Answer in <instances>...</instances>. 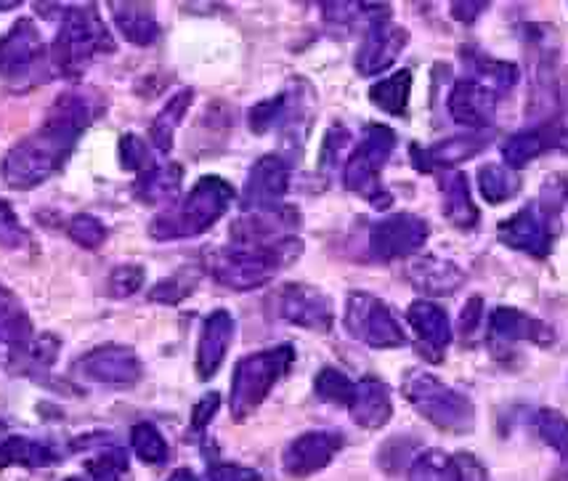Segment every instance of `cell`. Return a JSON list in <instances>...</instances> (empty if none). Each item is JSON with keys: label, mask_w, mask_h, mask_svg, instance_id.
I'll list each match as a JSON object with an SVG mask.
<instances>
[{"label": "cell", "mask_w": 568, "mask_h": 481, "mask_svg": "<svg viewBox=\"0 0 568 481\" xmlns=\"http://www.w3.org/2000/svg\"><path fill=\"white\" fill-rule=\"evenodd\" d=\"M99 112V99H88L83 91L62 93L53 101L43 128L6 152L3 166H0L6 184L11 189H36L53 173L62 171L80 133L97 120Z\"/></svg>", "instance_id": "cell-1"}, {"label": "cell", "mask_w": 568, "mask_h": 481, "mask_svg": "<svg viewBox=\"0 0 568 481\" xmlns=\"http://www.w3.org/2000/svg\"><path fill=\"white\" fill-rule=\"evenodd\" d=\"M236 198L234 187L221 176H202L192 192L181 202H173L149 223L152 240H189L205 234L213 223H219Z\"/></svg>", "instance_id": "cell-2"}, {"label": "cell", "mask_w": 568, "mask_h": 481, "mask_svg": "<svg viewBox=\"0 0 568 481\" xmlns=\"http://www.w3.org/2000/svg\"><path fill=\"white\" fill-rule=\"evenodd\" d=\"M303 253V242L297 237L276 242V245H234L211 250L205 255L207 272L213 280L229 290H255L272 282L287 263Z\"/></svg>", "instance_id": "cell-3"}, {"label": "cell", "mask_w": 568, "mask_h": 481, "mask_svg": "<svg viewBox=\"0 0 568 481\" xmlns=\"http://www.w3.org/2000/svg\"><path fill=\"white\" fill-rule=\"evenodd\" d=\"M114 38L97 6H70L53 40V64L67 78H80L99 53H112Z\"/></svg>", "instance_id": "cell-4"}, {"label": "cell", "mask_w": 568, "mask_h": 481, "mask_svg": "<svg viewBox=\"0 0 568 481\" xmlns=\"http://www.w3.org/2000/svg\"><path fill=\"white\" fill-rule=\"evenodd\" d=\"M295 362V349L290 343L274 345V349L255 351V354L242 357L234 368L232 378V399L229 410L236 423L247 420L255 410L266 402L276 383L287 375Z\"/></svg>", "instance_id": "cell-5"}, {"label": "cell", "mask_w": 568, "mask_h": 481, "mask_svg": "<svg viewBox=\"0 0 568 481\" xmlns=\"http://www.w3.org/2000/svg\"><path fill=\"white\" fill-rule=\"evenodd\" d=\"M404 397L428 423L449 433H468L476 425V408L465 394L449 389L430 372H409L402 383Z\"/></svg>", "instance_id": "cell-6"}, {"label": "cell", "mask_w": 568, "mask_h": 481, "mask_svg": "<svg viewBox=\"0 0 568 481\" xmlns=\"http://www.w3.org/2000/svg\"><path fill=\"white\" fill-rule=\"evenodd\" d=\"M394 149L396 133L388 126H367L364 128L362 141H358L351 158L346 160V171H343V184H346V189L362 194L377 210H385L394 202L390 192H385L381 184V173L385 162L394 154Z\"/></svg>", "instance_id": "cell-7"}, {"label": "cell", "mask_w": 568, "mask_h": 481, "mask_svg": "<svg viewBox=\"0 0 568 481\" xmlns=\"http://www.w3.org/2000/svg\"><path fill=\"white\" fill-rule=\"evenodd\" d=\"M346 330L351 338L372 345V349H398L407 343L402 324L394 317L388 303L377 295L354 290L346 301Z\"/></svg>", "instance_id": "cell-8"}, {"label": "cell", "mask_w": 568, "mask_h": 481, "mask_svg": "<svg viewBox=\"0 0 568 481\" xmlns=\"http://www.w3.org/2000/svg\"><path fill=\"white\" fill-rule=\"evenodd\" d=\"M428 221L415 213H394L377 221L369 232V253L377 261H396L417 253L428 242Z\"/></svg>", "instance_id": "cell-9"}, {"label": "cell", "mask_w": 568, "mask_h": 481, "mask_svg": "<svg viewBox=\"0 0 568 481\" xmlns=\"http://www.w3.org/2000/svg\"><path fill=\"white\" fill-rule=\"evenodd\" d=\"M552 221H556V216L539 208V202H529L524 210L499 223V242L513 250H524L534 259H547L552 250V240H556Z\"/></svg>", "instance_id": "cell-10"}, {"label": "cell", "mask_w": 568, "mask_h": 481, "mask_svg": "<svg viewBox=\"0 0 568 481\" xmlns=\"http://www.w3.org/2000/svg\"><path fill=\"white\" fill-rule=\"evenodd\" d=\"M276 309H280L282 320L297 324V328L314 330V333H329L335 324L333 298L303 282L284 284L280 298H276Z\"/></svg>", "instance_id": "cell-11"}, {"label": "cell", "mask_w": 568, "mask_h": 481, "mask_svg": "<svg viewBox=\"0 0 568 481\" xmlns=\"http://www.w3.org/2000/svg\"><path fill=\"white\" fill-rule=\"evenodd\" d=\"M287 189L290 162L280 158V154H263L247 173L245 192H242V208H245L247 213L282 208Z\"/></svg>", "instance_id": "cell-12"}, {"label": "cell", "mask_w": 568, "mask_h": 481, "mask_svg": "<svg viewBox=\"0 0 568 481\" xmlns=\"http://www.w3.org/2000/svg\"><path fill=\"white\" fill-rule=\"evenodd\" d=\"M74 372L93 383L133 385L141 378V362L136 351L128 349V345L106 343L88 351L83 359H78Z\"/></svg>", "instance_id": "cell-13"}, {"label": "cell", "mask_w": 568, "mask_h": 481, "mask_svg": "<svg viewBox=\"0 0 568 481\" xmlns=\"http://www.w3.org/2000/svg\"><path fill=\"white\" fill-rule=\"evenodd\" d=\"M409 32L388 19H377L364 30L362 46L356 51V70L364 78H375L396 62L398 53L407 49Z\"/></svg>", "instance_id": "cell-14"}, {"label": "cell", "mask_w": 568, "mask_h": 481, "mask_svg": "<svg viewBox=\"0 0 568 481\" xmlns=\"http://www.w3.org/2000/svg\"><path fill=\"white\" fill-rule=\"evenodd\" d=\"M343 433L337 431H308L293 439L284 450V471L293 479H306L311 473H320L333 463V458L343 450Z\"/></svg>", "instance_id": "cell-15"}, {"label": "cell", "mask_w": 568, "mask_h": 481, "mask_svg": "<svg viewBox=\"0 0 568 481\" xmlns=\"http://www.w3.org/2000/svg\"><path fill=\"white\" fill-rule=\"evenodd\" d=\"M520 341L547 345L556 341V333H552L550 324L526 314V311L499 307L489 320V349L495 351L497 357H503L507 354L510 345H516Z\"/></svg>", "instance_id": "cell-16"}, {"label": "cell", "mask_w": 568, "mask_h": 481, "mask_svg": "<svg viewBox=\"0 0 568 481\" xmlns=\"http://www.w3.org/2000/svg\"><path fill=\"white\" fill-rule=\"evenodd\" d=\"M297 223H301V213L290 206L247 213L232 223V240L234 245H276L295 237Z\"/></svg>", "instance_id": "cell-17"}, {"label": "cell", "mask_w": 568, "mask_h": 481, "mask_svg": "<svg viewBox=\"0 0 568 481\" xmlns=\"http://www.w3.org/2000/svg\"><path fill=\"white\" fill-rule=\"evenodd\" d=\"M45 57L43 38L30 19H19L17 24L0 38V74L3 78H22Z\"/></svg>", "instance_id": "cell-18"}, {"label": "cell", "mask_w": 568, "mask_h": 481, "mask_svg": "<svg viewBox=\"0 0 568 481\" xmlns=\"http://www.w3.org/2000/svg\"><path fill=\"white\" fill-rule=\"evenodd\" d=\"M446 104H449V114L455 123L481 131V128L495 123L499 97L478 80H459V83L452 86Z\"/></svg>", "instance_id": "cell-19"}, {"label": "cell", "mask_w": 568, "mask_h": 481, "mask_svg": "<svg viewBox=\"0 0 568 481\" xmlns=\"http://www.w3.org/2000/svg\"><path fill=\"white\" fill-rule=\"evenodd\" d=\"M550 149H564V152H568V128L558 123H542L537 128H529V131H520L505 141L503 158L507 168L518 171V168L529 166L531 160L550 152Z\"/></svg>", "instance_id": "cell-20"}, {"label": "cell", "mask_w": 568, "mask_h": 481, "mask_svg": "<svg viewBox=\"0 0 568 481\" xmlns=\"http://www.w3.org/2000/svg\"><path fill=\"white\" fill-rule=\"evenodd\" d=\"M489 139L481 137V133H468V137H455V139H444L433 147H417L412 144L409 154H412V166L423 173H436V171H446V168L457 166V162H465L470 158H476L478 152H484Z\"/></svg>", "instance_id": "cell-21"}, {"label": "cell", "mask_w": 568, "mask_h": 481, "mask_svg": "<svg viewBox=\"0 0 568 481\" xmlns=\"http://www.w3.org/2000/svg\"><path fill=\"white\" fill-rule=\"evenodd\" d=\"M234 317L226 309H215L202 324L197 345V375L200 381H211L226 359L229 345L234 341Z\"/></svg>", "instance_id": "cell-22"}, {"label": "cell", "mask_w": 568, "mask_h": 481, "mask_svg": "<svg viewBox=\"0 0 568 481\" xmlns=\"http://www.w3.org/2000/svg\"><path fill=\"white\" fill-rule=\"evenodd\" d=\"M407 320L420 338V351L430 362H442L446 345L452 343V324L442 307L430 301H415L407 311Z\"/></svg>", "instance_id": "cell-23"}, {"label": "cell", "mask_w": 568, "mask_h": 481, "mask_svg": "<svg viewBox=\"0 0 568 481\" xmlns=\"http://www.w3.org/2000/svg\"><path fill=\"white\" fill-rule=\"evenodd\" d=\"M348 412L351 418H354V423L362 425V429H383L390 420V415H394L390 389L375 375L362 378L354 389V399H351Z\"/></svg>", "instance_id": "cell-24"}, {"label": "cell", "mask_w": 568, "mask_h": 481, "mask_svg": "<svg viewBox=\"0 0 568 481\" xmlns=\"http://www.w3.org/2000/svg\"><path fill=\"white\" fill-rule=\"evenodd\" d=\"M409 282L415 284L420 293L428 295H452L465 284V272L457 267V263L438 259V255H425V259H417L407 269Z\"/></svg>", "instance_id": "cell-25"}, {"label": "cell", "mask_w": 568, "mask_h": 481, "mask_svg": "<svg viewBox=\"0 0 568 481\" xmlns=\"http://www.w3.org/2000/svg\"><path fill=\"white\" fill-rule=\"evenodd\" d=\"M444 198V216L455 223L457 229H473L481 221V210L473 206L468 176L463 171H444L438 179Z\"/></svg>", "instance_id": "cell-26"}, {"label": "cell", "mask_w": 568, "mask_h": 481, "mask_svg": "<svg viewBox=\"0 0 568 481\" xmlns=\"http://www.w3.org/2000/svg\"><path fill=\"white\" fill-rule=\"evenodd\" d=\"M181 181H184V168L179 162H168V166H152L149 171L139 176L133 194L144 206H173L181 192Z\"/></svg>", "instance_id": "cell-27"}, {"label": "cell", "mask_w": 568, "mask_h": 481, "mask_svg": "<svg viewBox=\"0 0 568 481\" xmlns=\"http://www.w3.org/2000/svg\"><path fill=\"white\" fill-rule=\"evenodd\" d=\"M59 463L57 450L51 444L38 442L30 437H9L0 442V469L9 465H22V469H45V465Z\"/></svg>", "instance_id": "cell-28"}, {"label": "cell", "mask_w": 568, "mask_h": 481, "mask_svg": "<svg viewBox=\"0 0 568 481\" xmlns=\"http://www.w3.org/2000/svg\"><path fill=\"white\" fill-rule=\"evenodd\" d=\"M114 24L133 46H152L160 38V24L149 6L141 3H112Z\"/></svg>", "instance_id": "cell-29"}, {"label": "cell", "mask_w": 568, "mask_h": 481, "mask_svg": "<svg viewBox=\"0 0 568 481\" xmlns=\"http://www.w3.org/2000/svg\"><path fill=\"white\" fill-rule=\"evenodd\" d=\"M192 101H194V91L192 88H184V91L175 93V97L158 112L152 128H149V141H152V147L158 149L160 154H168L173 149L175 131H179L181 120L186 118Z\"/></svg>", "instance_id": "cell-30"}, {"label": "cell", "mask_w": 568, "mask_h": 481, "mask_svg": "<svg viewBox=\"0 0 568 481\" xmlns=\"http://www.w3.org/2000/svg\"><path fill=\"white\" fill-rule=\"evenodd\" d=\"M409 93H412V72L398 70L390 78L377 80L375 86L369 88L372 104L381 107L383 112L394 114V118H404L409 107Z\"/></svg>", "instance_id": "cell-31"}, {"label": "cell", "mask_w": 568, "mask_h": 481, "mask_svg": "<svg viewBox=\"0 0 568 481\" xmlns=\"http://www.w3.org/2000/svg\"><path fill=\"white\" fill-rule=\"evenodd\" d=\"M478 189H481V198L489 206H499V202L513 200L520 192V176L507 168L505 162H486L478 171Z\"/></svg>", "instance_id": "cell-32"}, {"label": "cell", "mask_w": 568, "mask_h": 481, "mask_svg": "<svg viewBox=\"0 0 568 481\" xmlns=\"http://www.w3.org/2000/svg\"><path fill=\"white\" fill-rule=\"evenodd\" d=\"M0 335H3V341L11 349H17V345H22L32 338L30 317L24 314L17 295L9 288H3V284H0Z\"/></svg>", "instance_id": "cell-33"}, {"label": "cell", "mask_w": 568, "mask_h": 481, "mask_svg": "<svg viewBox=\"0 0 568 481\" xmlns=\"http://www.w3.org/2000/svg\"><path fill=\"white\" fill-rule=\"evenodd\" d=\"M409 481H463V469L444 450H425L412 460Z\"/></svg>", "instance_id": "cell-34"}, {"label": "cell", "mask_w": 568, "mask_h": 481, "mask_svg": "<svg viewBox=\"0 0 568 481\" xmlns=\"http://www.w3.org/2000/svg\"><path fill=\"white\" fill-rule=\"evenodd\" d=\"M470 67H473V72H476L478 83L491 88L497 97H499V93H507L510 88H516L518 78H520L516 64L497 62V59L484 57V53H476V57H470Z\"/></svg>", "instance_id": "cell-35"}, {"label": "cell", "mask_w": 568, "mask_h": 481, "mask_svg": "<svg viewBox=\"0 0 568 481\" xmlns=\"http://www.w3.org/2000/svg\"><path fill=\"white\" fill-rule=\"evenodd\" d=\"M85 471L93 481H131L128 469V452L123 447H106L104 452L85 460Z\"/></svg>", "instance_id": "cell-36"}, {"label": "cell", "mask_w": 568, "mask_h": 481, "mask_svg": "<svg viewBox=\"0 0 568 481\" xmlns=\"http://www.w3.org/2000/svg\"><path fill=\"white\" fill-rule=\"evenodd\" d=\"M131 447H133V452H136V455L149 465L165 463L168 455H171V450H168V442L162 439L158 425H152V423H136V425H133Z\"/></svg>", "instance_id": "cell-37"}, {"label": "cell", "mask_w": 568, "mask_h": 481, "mask_svg": "<svg viewBox=\"0 0 568 481\" xmlns=\"http://www.w3.org/2000/svg\"><path fill=\"white\" fill-rule=\"evenodd\" d=\"M354 389L356 383L351 381L346 372L335 370V368H324L320 370L314 381V391L322 402L329 404H341V408H348L351 399H354Z\"/></svg>", "instance_id": "cell-38"}, {"label": "cell", "mask_w": 568, "mask_h": 481, "mask_svg": "<svg viewBox=\"0 0 568 481\" xmlns=\"http://www.w3.org/2000/svg\"><path fill=\"white\" fill-rule=\"evenodd\" d=\"M534 429L542 437L545 444H550L560 458L568 460V418L558 410H539L534 415Z\"/></svg>", "instance_id": "cell-39"}, {"label": "cell", "mask_w": 568, "mask_h": 481, "mask_svg": "<svg viewBox=\"0 0 568 481\" xmlns=\"http://www.w3.org/2000/svg\"><path fill=\"white\" fill-rule=\"evenodd\" d=\"M287 114H290V99L287 93H282V97L266 99L261 101V104H255L247 114V126L250 131L261 137V133H268L280 123H287Z\"/></svg>", "instance_id": "cell-40"}, {"label": "cell", "mask_w": 568, "mask_h": 481, "mask_svg": "<svg viewBox=\"0 0 568 481\" xmlns=\"http://www.w3.org/2000/svg\"><path fill=\"white\" fill-rule=\"evenodd\" d=\"M197 288V274L192 272H175L168 280H162L149 290V301L165 303V307H173V303H181L186 295L194 293Z\"/></svg>", "instance_id": "cell-41"}, {"label": "cell", "mask_w": 568, "mask_h": 481, "mask_svg": "<svg viewBox=\"0 0 568 481\" xmlns=\"http://www.w3.org/2000/svg\"><path fill=\"white\" fill-rule=\"evenodd\" d=\"M67 234H70L72 242H78L85 250H99L106 242V227L91 213H78L74 219H70Z\"/></svg>", "instance_id": "cell-42"}, {"label": "cell", "mask_w": 568, "mask_h": 481, "mask_svg": "<svg viewBox=\"0 0 568 481\" xmlns=\"http://www.w3.org/2000/svg\"><path fill=\"white\" fill-rule=\"evenodd\" d=\"M144 267L139 263H125V267L112 269L110 280H106V293L112 298H131L133 293H139L144 288Z\"/></svg>", "instance_id": "cell-43"}, {"label": "cell", "mask_w": 568, "mask_h": 481, "mask_svg": "<svg viewBox=\"0 0 568 481\" xmlns=\"http://www.w3.org/2000/svg\"><path fill=\"white\" fill-rule=\"evenodd\" d=\"M120 162L125 171L144 173L152 168V152H149V141H144L139 133H125L120 139Z\"/></svg>", "instance_id": "cell-44"}, {"label": "cell", "mask_w": 568, "mask_h": 481, "mask_svg": "<svg viewBox=\"0 0 568 481\" xmlns=\"http://www.w3.org/2000/svg\"><path fill=\"white\" fill-rule=\"evenodd\" d=\"M351 144V133L343 126H333L327 131V137L322 141V152H320V168L322 171H333V168L341 162L343 152H346Z\"/></svg>", "instance_id": "cell-45"}, {"label": "cell", "mask_w": 568, "mask_h": 481, "mask_svg": "<svg viewBox=\"0 0 568 481\" xmlns=\"http://www.w3.org/2000/svg\"><path fill=\"white\" fill-rule=\"evenodd\" d=\"M27 240H30V237H27L22 223H19L13 208L6 200H0V245L17 250L22 248Z\"/></svg>", "instance_id": "cell-46"}, {"label": "cell", "mask_w": 568, "mask_h": 481, "mask_svg": "<svg viewBox=\"0 0 568 481\" xmlns=\"http://www.w3.org/2000/svg\"><path fill=\"white\" fill-rule=\"evenodd\" d=\"M568 198V179L566 176H550V179L545 181L542 187V194H539V208H545L547 213L556 216L560 213V208H564V202Z\"/></svg>", "instance_id": "cell-47"}, {"label": "cell", "mask_w": 568, "mask_h": 481, "mask_svg": "<svg viewBox=\"0 0 568 481\" xmlns=\"http://www.w3.org/2000/svg\"><path fill=\"white\" fill-rule=\"evenodd\" d=\"M205 481H263L258 471L245 469V465H234V463H213L207 469Z\"/></svg>", "instance_id": "cell-48"}, {"label": "cell", "mask_w": 568, "mask_h": 481, "mask_svg": "<svg viewBox=\"0 0 568 481\" xmlns=\"http://www.w3.org/2000/svg\"><path fill=\"white\" fill-rule=\"evenodd\" d=\"M219 408H221V397L215 394V391H213V394L202 397L192 410V429L194 431H205L215 412H219Z\"/></svg>", "instance_id": "cell-49"}, {"label": "cell", "mask_w": 568, "mask_h": 481, "mask_svg": "<svg viewBox=\"0 0 568 481\" xmlns=\"http://www.w3.org/2000/svg\"><path fill=\"white\" fill-rule=\"evenodd\" d=\"M481 311H484V301L478 295L465 303V311L459 314V333L465 338H470L478 328H481Z\"/></svg>", "instance_id": "cell-50"}, {"label": "cell", "mask_w": 568, "mask_h": 481, "mask_svg": "<svg viewBox=\"0 0 568 481\" xmlns=\"http://www.w3.org/2000/svg\"><path fill=\"white\" fill-rule=\"evenodd\" d=\"M489 9V3H452V13H455V19L459 22L470 24L476 22L478 17H481V11Z\"/></svg>", "instance_id": "cell-51"}, {"label": "cell", "mask_w": 568, "mask_h": 481, "mask_svg": "<svg viewBox=\"0 0 568 481\" xmlns=\"http://www.w3.org/2000/svg\"><path fill=\"white\" fill-rule=\"evenodd\" d=\"M165 481H200V479H197V473H194V471L179 469V471H173L171 477H168Z\"/></svg>", "instance_id": "cell-52"}, {"label": "cell", "mask_w": 568, "mask_h": 481, "mask_svg": "<svg viewBox=\"0 0 568 481\" xmlns=\"http://www.w3.org/2000/svg\"><path fill=\"white\" fill-rule=\"evenodd\" d=\"M64 481H83V479H78V477H70V479H64Z\"/></svg>", "instance_id": "cell-53"}, {"label": "cell", "mask_w": 568, "mask_h": 481, "mask_svg": "<svg viewBox=\"0 0 568 481\" xmlns=\"http://www.w3.org/2000/svg\"><path fill=\"white\" fill-rule=\"evenodd\" d=\"M0 341H3V335H0Z\"/></svg>", "instance_id": "cell-54"}]
</instances>
